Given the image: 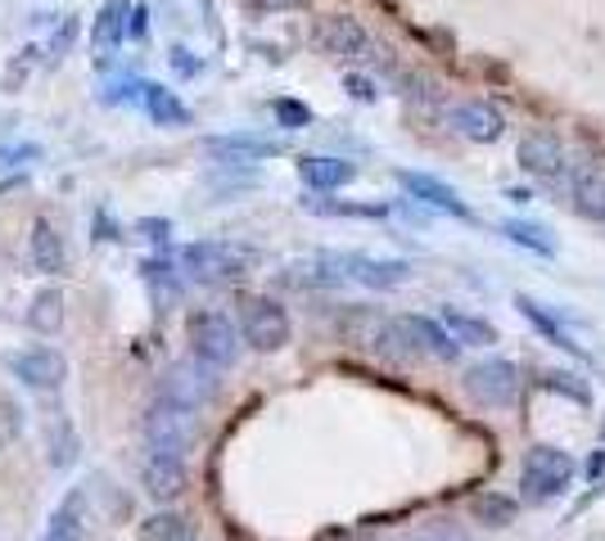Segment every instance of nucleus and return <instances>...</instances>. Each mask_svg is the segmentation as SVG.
I'll list each match as a JSON object with an SVG mask.
<instances>
[{
	"label": "nucleus",
	"mask_w": 605,
	"mask_h": 541,
	"mask_svg": "<svg viewBox=\"0 0 605 541\" xmlns=\"http://www.w3.org/2000/svg\"><path fill=\"white\" fill-rule=\"evenodd\" d=\"M465 398H471L479 411H506L520 402L525 392V375L516 361H501V357H488V361H475L461 379Z\"/></svg>",
	"instance_id": "nucleus-1"
},
{
	"label": "nucleus",
	"mask_w": 605,
	"mask_h": 541,
	"mask_svg": "<svg viewBox=\"0 0 605 541\" xmlns=\"http://www.w3.org/2000/svg\"><path fill=\"white\" fill-rule=\"evenodd\" d=\"M574 478V456L551 447V442H538V447L525 452V465H520V487H525V501L529 506H547L555 501L561 491L570 487Z\"/></svg>",
	"instance_id": "nucleus-2"
},
{
	"label": "nucleus",
	"mask_w": 605,
	"mask_h": 541,
	"mask_svg": "<svg viewBox=\"0 0 605 541\" xmlns=\"http://www.w3.org/2000/svg\"><path fill=\"white\" fill-rule=\"evenodd\" d=\"M181 267L199 284H230L253 267V253L240 249V244H226V239H199L181 253Z\"/></svg>",
	"instance_id": "nucleus-3"
},
{
	"label": "nucleus",
	"mask_w": 605,
	"mask_h": 541,
	"mask_svg": "<svg viewBox=\"0 0 605 541\" xmlns=\"http://www.w3.org/2000/svg\"><path fill=\"white\" fill-rule=\"evenodd\" d=\"M159 398L199 415V411L213 407V398H217V366H208V361H199V357L172 361V366L163 370V379H159Z\"/></svg>",
	"instance_id": "nucleus-4"
},
{
	"label": "nucleus",
	"mask_w": 605,
	"mask_h": 541,
	"mask_svg": "<svg viewBox=\"0 0 605 541\" xmlns=\"http://www.w3.org/2000/svg\"><path fill=\"white\" fill-rule=\"evenodd\" d=\"M145 442H150V452H159V456H185L195 447V437H199V420H195V411H185V407H176V402H154L150 411H145Z\"/></svg>",
	"instance_id": "nucleus-5"
},
{
	"label": "nucleus",
	"mask_w": 605,
	"mask_h": 541,
	"mask_svg": "<svg viewBox=\"0 0 605 541\" xmlns=\"http://www.w3.org/2000/svg\"><path fill=\"white\" fill-rule=\"evenodd\" d=\"M191 348H195L191 357H199V361L226 370V366L240 361L245 334H240L236 321L222 316V312H199V316H191Z\"/></svg>",
	"instance_id": "nucleus-6"
},
{
	"label": "nucleus",
	"mask_w": 605,
	"mask_h": 541,
	"mask_svg": "<svg viewBox=\"0 0 605 541\" xmlns=\"http://www.w3.org/2000/svg\"><path fill=\"white\" fill-rule=\"evenodd\" d=\"M240 334H245V343L253 353H281L290 343V312L276 299H245Z\"/></svg>",
	"instance_id": "nucleus-7"
},
{
	"label": "nucleus",
	"mask_w": 605,
	"mask_h": 541,
	"mask_svg": "<svg viewBox=\"0 0 605 541\" xmlns=\"http://www.w3.org/2000/svg\"><path fill=\"white\" fill-rule=\"evenodd\" d=\"M312 45H316L325 59H339V64L370 59V36H366V28H361L357 19H348V14H325V19H316Z\"/></svg>",
	"instance_id": "nucleus-8"
},
{
	"label": "nucleus",
	"mask_w": 605,
	"mask_h": 541,
	"mask_svg": "<svg viewBox=\"0 0 605 541\" xmlns=\"http://www.w3.org/2000/svg\"><path fill=\"white\" fill-rule=\"evenodd\" d=\"M402 343L411 348V357H434V361H456L461 343L443 329V321H430V316H393Z\"/></svg>",
	"instance_id": "nucleus-9"
},
{
	"label": "nucleus",
	"mask_w": 605,
	"mask_h": 541,
	"mask_svg": "<svg viewBox=\"0 0 605 541\" xmlns=\"http://www.w3.org/2000/svg\"><path fill=\"white\" fill-rule=\"evenodd\" d=\"M520 167H525L533 181H547V185L565 181V172H570L565 144L555 140L551 131H529V136L520 140Z\"/></svg>",
	"instance_id": "nucleus-10"
},
{
	"label": "nucleus",
	"mask_w": 605,
	"mask_h": 541,
	"mask_svg": "<svg viewBox=\"0 0 605 541\" xmlns=\"http://www.w3.org/2000/svg\"><path fill=\"white\" fill-rule=\"evenodd\" d=\"M10 370H14L19 383H28L36 392H55L68 379V361L55 348H23V353L10 357Z\"/></svg>",
	"instance_id": "nucleus-11"
},
{
	"label": "nucleus",
	"mask_w": 605,
	"mask_h": 541,
	"mask_svg": "<svg viewBox=\"0 0 605 541\" xmlns=\"http://www.w3.org/2000/svg\"><path fill=\"white\" fill-rule=\"evenodd\" d=\"M339 267L348 280L366 284V289H398L411 280V267L398 258H366V253H339Z\"/></svg>",
	"instance_id": "nucleus-12"
},
{
	"label": "nucleus",
	"mask_w": 605,
	"mask_h": 541,
	"mask_svg": "<svg viewBox=\"0 0 605 541\" xmlns=\"http://www.w3.org/2000/svg\"><path fill=\"white\" fill-rule=\"evenodd\" d=\"M447 122H452L456 136L475 140V144H493V140H501V131H506V118H501L493 105H484V100L452 105V109H447Z\"/></svg>",
	"instance_id": "nucleus-13"
},
{
	"label": "nucleus",
	"mask_w": 605,
	"mask_h": 541,
	"mask_svg": "<svg viewBox=\"0 0 605 541\" xmlns=\"http://www.w3.org/2000/svg\"><path fill=\"white\" fill-rule=\"evenodd\" d=\"M398 185L411 194L415 204H425V208H439L447 217H461V221H471V208L461 204V194L452 185H443L439 176H425V172H398Z\"/></svg>",
	"instance_id": "nucleus-14"
},
{
	"label": "nucleus",
	"mask_w": 605,
	"mask_h": 541,
	"mask_svg": "<svg viewBox=\"0 0 605 541\" xmlns=\"http://www.w3.org/2000/svg\"><path fill=\"white\" fill-rule=\"evenodd\" d=\"M204 150H208L217 163L249 167V163H262V159L281 154V140H262V136H213Z\"/></svg>",
	"instance_id": "nucleus-15"
},
{
	"label": "nucleus",
	"mask_w": 605,
	"mask_h": 541,
	"mask_svg": "<svg viewBox=\"0 0 605 541\" xmlns=\"http://www.w3.org/2000/svg\"><path fill=\"white\" fill-rule=\"evenodd\" d=\"M141 487H145L150 501H176L181 491H185V465H181L176 456L150 452V456L141 461Z\"/></svg>",
	"instance_id": "nucleus-16"
},
{
	"label": "nucleus",
	"mask_w": 605,
	"mask_h": 541,
	"mask_svg": "<svg viewBox=\"0 0 605 541\" xmlns=\"http://www.w3.org/2000/svg\"><path fill=\"white\" fill-rule=\"evenodd\" d=\"M570 208L583 217V221H605V172L601 167H574L570 172Z\"/></svg>",
	"instance_id": "nucleus-17"
},
{
	"label": "nucleus",
	"mask_w": 605,
	"mask_h": 541,
	"mask_svg": "<svg viewBox=\"0 0 605 541\" xmlns=\"http://www.w3.org/2000/svg\"><path fill=\"white\" fill-rule=\"evenodd\" d=\"M28 258L41 275H60L68 267V244L51 221H36L32 235H28Z\"/></svg>",
	"instance_id": "nucleus-18"
},
{
	"label": "nucleus",
	"mask_w": 605,
	"mask_h": 541,
	"mask_svg": "<svg viewBox=\"0 0 605 541\" xmlns=\"http://www.w3.org/2000/svg\"><path fill=\"white\" fill-rule=\"evenodd\" d=\"M86 537V491L73 487L68 497L55 506L51 523H45V537L41 541H82Z\"/></svg>",
	"instance_id": "nucleus-19"
},
{
	"label": "nucleus",
	"mask_w": 605,
	"mask_h": 541,
	"mask_svg": "<svg viewBox=\"0 0 605 541\" xmlns=\"http://www.w3.org/2000/svg\"><path fill=\"white\" fill-rule=\"evenodd\" d=\"M299 176H303V185H312V190H339V185H348V181L357 176V167H353L348 159L307 154V159H299Z\"/></svg>",
	"instance_id": "nucleus-20"
},
{
	"label": "nucleus",
	"mask_w": 605,
	"mask_h": 541,
	"mask_svg": "<svg viewBox=\"0 0 605 541\" xmlns=\"http://www.w3.org/2000/svg\"><path fill=\"white\" fill-rule=\"evenodd\" d=\"M141 275H145V289L154 299V312H172L181 303V275L172 271V262L150 258V262H141Z\"/></svg>",
	"instance_id": "nucleus-21"
},
{
	"label": "nucleus",
	"mask_w": 605,
	"mask_h": 541,
	"mask_svg": "<svg viewBox=\"0 0 605 541\" xmlns=\"http://www.w3.org/2000/svg\"><path fill=\"white\" fill-rule=\"evenodd\" d=\"M90 36H96L100 51H109V45H122L131 36V0H105L100 14H96V28H90Z\"/></svg>",
	"instance_id": "nucleus-22"
},
{
	"label": "nucleus",
	"mask_w": 605,
	"mask_h": 541,
	"mask_svg": "<svg viewBox=\"0 0 605 541\" xmlns=\"http://www.w3.org/2000/svg\"><path fill=\"white\" fill-rule=\"evenodd\" d=\"M443 329L461 343V348H493L497 343V329L471 312H456V307H443Z\"/></svg>",
	"instance_id": "nucleus-23"
},
{
	"label": "nucleus",
	"mask_w": 605,
	"mask_h": 541,
	"mask_svg": "<svg viewBox=\"0 0 605 541\" xmlns=\"http://www.w3.org/2000/svg\"><path fill=\"white\" fill-rule=\"evenodd\" d=\"M136 537L141 541H195V523L176 510H154L150 519H141Z\"/></svg>",
	"instance_id": "nucleus-24"
},
{
	"label": "nucleus",
	"mask_w": 605,
	"mask_h": 541,
	"mask_svg": "<svg viewBox=\"0 0 605 541\" xmlns=\"http://www.w3.org/2000/svg\"><path fill=\"white\" fill-rule=\"evenodd\" d=\"M141 105H145V113L159 127H185V122H191V109H185L176 100V90H168V86H145L141 90Z\"/></svg>",
	"instance_id": "nucleus-25"
},
{
	"label": "nucleus",
	"mask_w": 605,
	"mask_h": 541,
	"mask_svg": "<svg viewBox=\"0 0 605 541\" xmlns=\"http://www.w3.org/2000/svg\"><path fill=\"white\" fill-rule=\"evenodd\" d=\"M28 325L36 329V334H60V325H64V293L60 289H36L32 293V307H28Z\"/></svg>",
	"instance_id": "nucleus-26"
},
{
	"label": "nucleus",
	"mask_w": 605,
	"mask_h": 541,
	"mask_svg": "<svg viewBox=\"0 0 605 541\" xmlns=\"http://www.w3.org/2000/svg\"><path fill=\"white\" fill-rule=\"evenodd\" d=\"M471 515L479 523H488V528H510V523H516V515H520V501L506 497V491H484V497L471 501Z\"/></svg>",
	"instance_id": "nucleus-27"
},
{
	"label": "nucleus",
	"mask_w": 605,
	"mask_h": 541,
	"mask_svg": "<svg viewBox=\"0 0 605 541\" xmlns=\"http://www.w3.org/2000/svg\"><path fill=\"white\" fill-rule=\"evenodd\" d=\"M45 461H51L55 469H68L77 461V433L68 420H55L51 429H45Z\"/></svg>",
	"instance_id": "nucleus-28"
},
{
	"label": "nucleus",
	"mask_w": 605,
	"mask_h": 541,
	"mask_svg": "<svg viewBox=\"0 0 605 541\" xmlns=\"http://www.w3.org/2000/svg\"><path fill=\"white\" fill-rule=\"evenodd\" d=\"M501 230H506V239H516L520 249H533V253H542V258H555V239H551L547 226H533V221H501Z\"/></svg>",
	"instance_id": "nucleus-29"
},
{
	"label": "nucleus",
	"mask_w": 605,
	"mask_h": 541,
	"mask_svg": "<svg viewBox=\"0 0 605 541\" xmlns=\"http://www.w3.org/2000/svg\"><path fill=\"white\" fill-rule=\"evenodd\" d=\"M516 307L525 312V321H533V329H538L542 338H551V343H555V348H570V353H574V343H570V334L561 329V321H555V316H547V312H542V303H533V299H525V293H520V299H516Z\"/></svg>",
	"instance_id": "nucleus-30"
},
{
	"label": "nucleus",
	"mask_w": 605,
	"mask_h": 541,
	"mask_svg": "<svg viewBox=\"0 0 605 541\" xmlns=\"http://www.w3.org/2000/svg\"><path fill=\"white\" fill-rule=\"evenodd\" d=\"M398 541H471V532H465L461 523H452V519H434V523H425V528H411V532L398 537Z\"/></svg>",
	"instance_id": "nucleus-31"
},
{
	"label": "nucleus",
	"mask_w": 605,
	"mask_h": 541,
	"mask_svg": "<svg viewBox=\"0 0 605 541\" xmlns=\"http://www.w3.org/2000/svg\"><path fill=\"white\" fill-rule=\"evenodd\" d=\"M402 86H407V100H415V105H425V109H434V105L443 100V90H439V82H434V77H425V73H407V77H402Z\"/></svg>",
	"instance_id": "nucleus-32"
},
{
	"label": "nucleus",
	"mask_w": 605,
	"mask_h": 541,
	"mask_svg": "<svg viewBox=\"0 0 605 541\" xmlns=\"http://www.w3.org/2000/svg\"><path fill=\"white\" fill-rule=\"evenodd\" d=\"M23 433V407L0 398V447H10V442Z\"/></svg>",
	"instance_id": "nucleus-33"
},
{
	"label": "nucleus",
	"mask_w": 605,
	"mask_h": 541,
	"mask_svg": "<svg viewBox=\"0 0 605 541\" xmlns=\"http://www.w3.org/2000/svg\"><path fill=\"white\" fill-rule=\"evenodd\" d=\"M271 109H276V118H281V127H285V131H294V127H307V118H312V113H307L299 100H276Z\"/></svg>",
	"instance_id": "nucleus-34"
},
{
	"label": "nucleus",
	"mask_w": 605,
	"mask_h": 541,
	"mask_svg": "<svg viewBox=\"0 0 605 541\" xmlns=\"http://www.w3.org/2000/svg\"><path fill=\"white\" fill-rule=\"evenodd\" d=\"M344 86H348L353 100H361V105H370V100H376V95H380V90H376V82H366V77H357V73H353V77H344Z\"/></svg>",
	"instance_id": "nucleus-35"
},
{
	"label": "nucleus",
	"mask_w": 605,
	"mask_h": 541,
	"mask_svg": "<svg viewBox=\"0 0 605 541\" xmlns=\"http://www.w3.org/2000/svg\"><path fill=\"white\" fill-rule=\"evenodd\" d=\"M172 68H176L181 77H195L204 64H199V59H191V51H185V45H172Z\"/></svg>",
	"instance_id": "nucleus-36"
},
{
	"label": "nucleus",
	"mask_w": 605,
	"mask_h": 541,
	"mask_svg": "<svg viewBox=\"0 0 605 541\" xmlns=\"http://www.w3.org/2000/svg\"><path fill=\"white\" fill-rule=\"evenodd\" d=\"M73 36H77V23H73V19H68V23H64V28H60V36H55V41H51V59H60V55H64V51H68V45H73Z\"/></svg>",
	"instance_id": "nucleus-37"
},
{
	"label": "nucleus",
	"mask_w": 605,
	"mask_h": 541,
	"mask_svg": "<svg viewBox=\"0 0 605 541\" xmlns=\"http://www.w3.org/2000/svg\"><path fill=\"white\" fill-rule=\"evenodd\" d=\"M258 10H267V14H281V10H303L307 0H253Z\"/></svg>",
	"instance_id": "nucleus-38"
},
{
	"label": "nucleus",
	"mask_w": 605,
	"mask_h": 541,
	"mask_svg": "<svg viewBox=\"0 0 605 541\" xmlns=\"http://www.w3.org/2000/svg\"><path fill=\"white\" fill-rule=\"evenodd\" d=\"M361 541H376V537H361Z\"/></svg>",
	"instance_id": "nucleus-39"
}]
</instances>
